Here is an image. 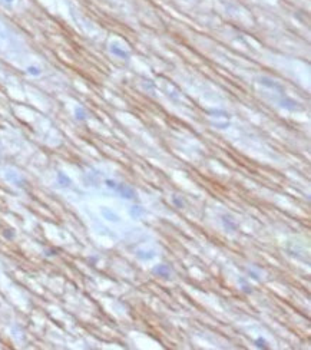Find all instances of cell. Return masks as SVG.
I'll return each instance as SVG.
<instances>
[{
	"instance_id": "cell-1",
	"label": "cell",
	"mask_w": 311,
	"mask_h": 350,
	"mask_svg": "<svg viewBox=\"0 0 311 350\" xmlns=\"http://www.w3.org/2000/svg\"><path fill=\"white\" fill-rule=\"evenodd\" d=\"M116 190L119 191L121 197L126 198V200H132V198H135V191H133L129 185H125V184H118V185H116Z\"/></svg>"
},
{
	"instance_id": "cell-2",
	"label": "cell",
	"mask_w": 311,
	"mask_h": 350,
	"mask_svg": "<svg viewBox=\"0 0 311 350\" xmlns=\"http://www.w3.org/2000/svg\"><path fill=\"white\" fill-rule=\"evenodd\" d=\"M153 273H155L156 276H161V277H165L168 279L171 274V267L167 264H158L153 267Z\"/></svg>"
},
{
	"instance_id": "cell-3",
	"label": "cell",
	"mask_w": 311,
	"mask_h": 350,
	"mask_svg": "<svg viewBox=\"0 0 311 350\" xmlns=\"http://www.w3.org/2000/svg\"><path fill=\"white\" fill-rule=\"evenodd\" d=\"M222 224H224V227L226 228L228 231H235L237 230V224L234 223V220L231 217H226V215H222Z\"/></svg>"
},
{
	"instance_id": "cell-4",
	"label": "cell",
	"mask_w": 311,
	"mask_h": 350,
	"mask_svg": "<svg viewBox=\"0 0 311 350\" xmlns=\"http://www.w3.org/2000/svg\"><path fill=\"white\" fill-rule=\"evenodd\" d=\"M57 181H59V185L60 187H67L69 184H71V179L67 178L65 174H62V172H59V174H57Z\"/></svg>"
},
{
	"instance_id": "cell-5",
	"label": "cell",
	"mask_w": 311,
	"mask_h": 350,
	"mask_svg": "<svg viewBox=\"0 0 311 350\" xmlns=\"http://www.w3.org/2000/svg\"><path fill=\"white\" fill-rule=\"evenodd\" d=\"M130 215L133 217V218H138V217L141 215V214H144V210L141 208V207H138V205H135V207H132L130 208Z\"/></svg>"
},
{
	"instance_id": "cell-6",
	"label": "cell",
	"mask_w": 311,
	"mask_h": 350,
	"mask_svg": "<svg viewBox=\"0 0 311 350\" xmlns=\"http://www.w3.org/2000/svg\"><path fill=\"white\" fill-rule=\"evenodd\" d=\"M255 346L258 347V349H268L265 339H263V337H259V339H257V340H255Z\"/></svg>"
},
{
	"instance_id": "cell-7",
	"label": "cell",
	"mask_w": 311,
	"mask_h": 350,
	"mask_svg": "<svg viewBox=\"0 0 311 350\" xmlns=\"http://www.w3.org/2000/svg\"><path fill=\"white\" fill-rule=\"evenodd\" d=\"M172 202H174L176 207H179V208H184V200H182L181 197H176V195H174V197H172Z\"/></svg>"
},
{
	"instance_id": "cell-8",
	"label": "cell",
	"mask_w": 311,
	"mask_h": 350,
	"mask_svg": "<svg viewBox=\"0 0 311 350\" xmlns=\"http://www.w3.org/2000/svg\"><path fill=\"white\" fill-rule=\"evenodd\" d=\"M103 214L105 215L107 217V220H112V221H118V215H115V214H113V212H107L106 210H103Z\"/></svg>"
},
{
	"instance_id": "cell-9",
	"label": "cell",
	"mask_w": 311,
	"mask_h": 350,
	"mask_svg": "<svg viewBox=\"0 0 311 350\" xmlns=\"http://www.w3.org/2000/svg\"><path fill=\"white\" fill-rule=\"evenodd\" d=\"M116 185L118 184L113 181V179H106V187L107 188H112V190H116Z\"/></svg>"
}]
</instances>
